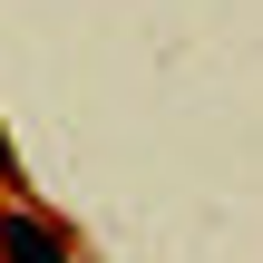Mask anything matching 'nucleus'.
I'll return each mask as SVG.
<instances>
[{
	"label": "nucleus",
	"mask_w": 263,
	"mask_h": 263,
	"mask_svg": "<svg viewBox=\"0 0 263 263\" xmlns=\"http://www.w3.org/2000/svg\"><path fill=\"white\" fill-rule=\"evenodd\" d=\"M0 244L10 254H59V234H39V224H0Z\"/></svg>",
	"instance_id": "nucleus-1"
}]
</instances>
